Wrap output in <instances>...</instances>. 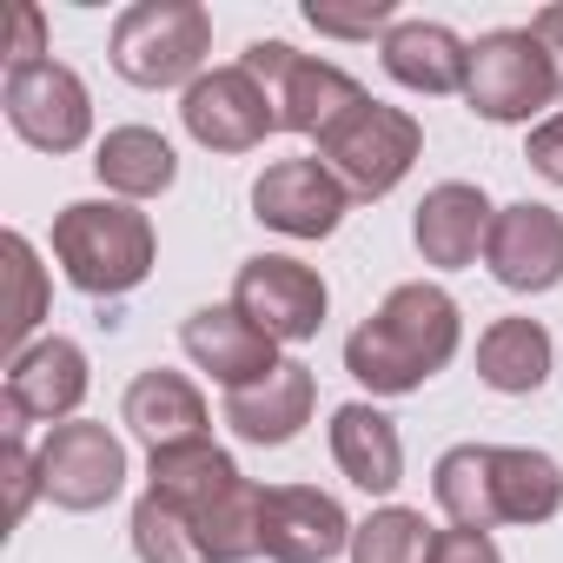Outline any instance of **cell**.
<instances>
[{
	"instance_id": "obj_1",
	"label": "cell",
	"mask_w": 563,
	"mask_h": 563,
	"mask_svg": "<svg viewBox=\"0 0 563 563\" xmlns=\"http://www.w3.org/2000/svg\"><path fill=\"white\" fill-rule=\"evenodd\" d=\"M464 339V312L444 286L431 278H411L398 286L352 339H345V372L372 391V398H405L424 378H438L457 358Z\"/></svg>"
},
{
	"instance_id": "obj_2",
	"label": "cell",
	"mask_w": 563,
	"mask_h": 563,
	"mask_svg": "<svg viewBox=\"0 0 563 563\" xmlns=\"http://www.w3.org/2000/svg\"><path fill=\"white\" fill-rule=\"evenodd\" d=\"M146 490L166 497L173 510L192 517L199 543L212 563H245V556H265L258 543V510H265V490L212 444H173V451H153L146 464Z\"/></svg>"
},
{
	"instance_id": "obj_3",
	"label": "cell",
	"mask_w": 563,
	"mask_h": 563,
	"mask_svg": "<svg viewBox=\"0 0 563 563\" xmlns=\"http://www.w3.org/2000/svg\"><path fill=\"white\" fill-rule=\"evenodd\" d=\"M153 219L126 199H74L54 219V258L87 299H126L153 272Z\"/></svg>"
},
{
	"instance_id": "obj_4",
	"label": "cell",
	"mask_w": 563,
	"mask_h": 563,
	"mask_svg": "<svg viewBox=\"0 0 563 563\" xmlns=\"http://www.w3.org/2000/svg\"><path fill=\"white\" fill-rule=\"evenodd\" d=\"M212 54V14L199 0H140L113 21V74L133 87H192Z\"/></svg>"
},
{
	"instance_id": "obj_5",
	"label": "cell",
	"mask_w": 563,
	"mask_h": 563,
	"mask_svg": "<svg viewBox=\"0 0 563 563\" xmlns=\"http://www.w3.org/2000/svg\"><path fill=\"white\" fill-rule=\"evenodd\" d=\"M239 67L272 93L278 126H286V133H312V140H325L352 107L372 100L345 67L312 60V54H299V47H286V41H252V47L239 54Z\"/></svg>"
},
{
	"instance_id": "obj_6",
	"label": "cell",
	"mask_w": 563,
	"mask_h": 563,
	"mask_svg": "<svg viewBox=\"0 0 563 563\" xmlns=\"http://www.w3.org/2000/svg\"><path fill=\"white\" fill-rule=\"evenodd\" d=\"M424 153V126L405 113V107H385V100H365L352 107L325 140H319V159L332 166V179L352 192V199H385Z\"/></svg>"
},
{
	"instance_id": "obj_7",
	"label": "cell",
	"mask_w": 563,
	"mask_h": 563,
	"mask_svg": "<svg viewBox=\"0 0 563 563\" xmlns=\"http://www.w3.org/2000/svg\"><path fill=\"white\" fill-rule=\"evenodd\" d=\"M464 100L477 120L490 126H523L537 120L550 100H556V80H550V60L537 47L530 27H497L471 47V67H464Z\"/></svg>"
},
{
	"instance_id": "obj_8",
	"label": "cell",
	"mask_w": 563,
	"mask_h": 563,
	"mask_svg": "<svg viewBox=\"0 0 563 563\" xmlns=\"http://www.w3.org/2000/svg\"><path fill=\"white\" fill-rule=\"evenodd\" d=\"M232 306H239L272 345H306V339H319L332 292H325V278H319L306 258L258 252V258H245L239 278H232Z\"/></svg>"
},
{
	"instance_id": "obj_9",
	"label": "cell",
	"mask_w": 563,
	"mask_h": 563,
	"mask_svg": "<svg viewBox=\"0 0 563 563\" xmlns=\"http://www.w3.org/2000/svg\"><path fill=\"white\" fill-rule=\"evenodd\" d=\"M179 120L206 153H252V146H265V133H278V107L245 67L199 74L179 100Z\"/></svg>"
},
{
	"instance_id": "obj_10",
	"label": "cell",
	"mask_w": 563,
	"mask_h": 563,
	"mask_svg": "<svg viewBox=\"0 0 563 563\" xmlns=\"http://www.w3.org/2000/svg\"><path fill=\"white\" fill-rule=\"evenodd\" d=\"M126 484V444L107 431V424H54L47 444H41V490L60 504V510H100L113 504Z\"/></svg>"
},
{
	"instance_id": "obj_11",
	"label": "cell",
	"mask_w": 563,
	"mask_h": 563,
	"mask_svg": "<svg viewBox=\"0 0 563 563\" xmlns=\"http://www.w3.org/2000/svg\"><path fill=\"white\" fill-rule=\"evenodd\" d=\"M8 120H14V133L27 140V146H41V153H74V146H87V133H93V100H87V80L74 74V67H60V60H41V67H21V74H8Z\"/></svg>"
},
{
	"instance_id": "obj_12",
	"label": "cell",
	"mask_w": 563,
	"mask_h": 563,
	"mask_svg": "<svg viewBox=\"0 0 563 563\" xmlns=\"http://www.w3.org/2000/svg\"><path fill=\"white\" fill-rule=\"evenodd\" d=\"M352 517L332 490L319 484H265V510H258V543L272 563H325L339 550H352Z\"/></svg>"
},
{
	"instance_id": "obj_13",
	"label": "cell",
	"mask_w": 563,
	"mask_h": 563,
	"mask_svg": "<svg viewBox=\"0 0 563 563\" xmlns=\"http://www.w3.org/2000/svg\"><path fill=\"white\" fill-rule=\"evenodd\" d=\"M252 212L286 239H332L339 219L352 212V192L332 179L325 159H272L252 179Z\"/></svg>"
},
{
	"instance_id": "obj_14",
	"label": "cell",
	"mask_w": 563,
	"mask_h": 563,
	"mask_svg": "<svg viewBox=\"0 0 563 563\" xmlns=\"http://www.w3.org/2000/svg\"><path fill=\"white\" fill-rule=\"evenodd\" d=\"M484 265H490V278L504 292H550V286H563V212L537 206V199L504 206L490 219Z\"/></svg>"
},
{
	"instance_id": "obj_15",
	"label": "cell",
	"mask_w": 563,
	"mask_h": 563,
	"mask_svg": "<svg viewBox=\"0 0 563 563\" xmlns=\"http://www.w3.org/2000/svg\"><path fill=\"white\" fill-rule=\"evenodd\" d=\"M87 352L74 339H34L21 358H8V431L21 424H74L87 398Z\"/></svg>"
},
{
	"instance_id": "obj_16",
	"label": "cell",
	"mask_w": 563,
	"mask_h": 563,
	"mask_svg": "<svg viewBox=\"0 0 563 563\" xmlns=\"http://www.w3.org/2000/svg\"><path fill=\"white\" fill-rule=\"evenodd\" d=\"M179 345H186V358L199 365V372H212L225 391H245V385H258V378H272L278 365V345L239 312V306H199L186 325H179Z\"/></svg>"
},
{
	"instance_id": "obj_17",
	"label": "cell",
	"mask_w": 563,
	"mask_h": 563,
	"mask_svg": "<svg viewBox=\"0 0 563 563\" xmlns=\"http://www.w3.org/2000/svg\"><path fill=\"white\" fill-rule=\"evenodd\" d=\"M490 219H497V206L484 199V186L444 179V186H431V192H424V206H418V219H411V239H418L424 265L457 272V265H471V258L484 252Z\"/></svg>"
},
{
	"instance_id": "obj_18",
	"label": "cell",
	"mask_w": 563,
	"mask_h": 563,
	"mask_svg": "<svg viewBox=\"0 0 563 563\" xmlns=\"http://www.w3.org/2000/svg\"><path fill=\"white\" fill-rule=\"evenodd\" d=\"M312 405H319V385L299 358H286L272 378L245 385V391H225V424L245 438V444H292L306 424H312Z\"/></svg>"
},
{
	"instance_id": "obj_19",
	"label": "cell",
	"mask_w": 563,
	"mask_h": 563,
	"mask_svg": "<svg viewBox=\"0 0 563 563\" xmlns=\"http://www.w3.org/2000/svg\"><path fill=\"white\" fill-rule=\"evenodd\" d=\"M120 418L133 424V438L146 444V451H173V444H199L206 438V398H199V385L186 378V372H166V365H153V372H140L133 385H126V398H120Z\"/></svg>"
},
{
	"instance_id": "obj_20",
	"label": "cell",
	"mask_w": 563,
	"mask_h": 563,
	"mask_svg": "<svg viewBox=\"0 0 563 563\" xmlns=\"http://www.w3.org/2000/svg\"><path fill=\"white\" fill-rule=\"evenodd\" d=\"M332 457L372 497H385V490L405 484V444H398V424L378 405H339L332 411Z\"/></svg>"
},
{
	"instance_id": "obj_21",
	"label": "cell",
	"mask_w": 563,
	"mask_h": 563,
	"mask_svg": "<svg viewBox=\"0 0 563 563\" xmlns=\"http://www.w3.org/2000/svg\"><path fill=\"white\" fill-rule=\"evenodd\" d=\"M471 47L444 21H398L385 34V74L411 93H464Z\"/></svg>"
},
{
	"instance_id": "obj_22",
	"label": "cell",
	"mask_w": 563,
	"mask_h": 563,
	"mask_svg": "<svg viewBox=\"0 0 563 563\" xmlns=\"http://www.w3.org/2000/svg\"><path fill=\"white\" fill-rule=\"evenodd\" d=\"M490 497L497 523H543L563 510V471L530 444H490Z\"/></svg>"
},
{
	"instance_id": "obj_23",
	"label": "cell",
	"mask_w": 563,
	"mask_h": 563,
	"mask_svg": "<svg viewBox=\"0 0 563 563\" xmlns=\"http://www.w3.org/2000/svg\"><path fill=\"white\" fill-rule=\"evenodd\" d=\"M93 173L107 179V192H120V199L133 206V199L166 192V186L179 179V159H173V146H166L153 126H113V133L100 140V153H93Z\"/></svg>"
},
{
	"instance_id": "obj_24",
	"label": "cell",
	"mask_w": 563,
	"mask_h": 563,
	"mask_svg": "<svg viewBox=\"0 0 563 563\" xmlns=\"http://www.w3.org/2000/svg\"><path fill=\"white\" fill-rule=\"evenodd\" d=\"M477 378L504 398H530L550 378V332L537 319H497L477 339Z\"/></svg>"
},
{
	"instance_id": "obj_25",
	"label": "cell",
	"mask_w": 563,
	"mask_h": 563,
	"mask_svg": "<svg viewBox=\"0 0 563 563\" xmlns=\"http://www.w3.org/2000/svg\"><path fill=\"white\" fill-rule=\"evenodd\" d=\"M0 258H8V319H0V345H8V358H21L34 345L54 292H47V265H41V252H34L27 232L0 239Z\"/></svg>"
},
{
	"instance_id": "obj_26",
	"label": "cell",
	"mask_w": 563,
	"mask_h": 563,
	"mask_svg": "<svg viewBox=\"0 0 563 563\" xmlns=\"http://www.w3.org/2000/svg\"><path fill=\"white\" fill-rule=\"evenodd\" d=\"M431 497L451 523L464 530H490L497 523V497H490V444H451L431 471Z\"/></svg>"
},
{
	"instance_id": "obj_27",
	"label": "cell",
	"mask_w": 563,
	"mask_h": 563,
	"mask_svg": "<svg viewBox=\"0 0 563 563\" xmlns=\"http://www.w3.org/2000/svg\"><path fill=\"white\" fill-rule=\"evenodd\" d=\"M431 523L424 510H405V504H385L372 510L358 530H352V563H424L431 556Z\"/></svg>"
},
{
	"instance_id": "obj_28",
	"label": "cell",
	"mask_w": 563,
	"mask_h": 563,
	"mask_svg": "<svg viewBox=\"0 0 563 563\" xmlns=\"http://www.w3.org/2000/svg\"><path fill=\"white\" fill-rule=\"evenodd\" d=\"M133 556H140V563H212L206 543H199V530H192V517L173 510V504L153 497V490L133 504Z\"/></svg>"
},
{
	"instance_id": "obj_29",
	"label": "cell",
	"mask_w": 563,
	"mask_h": 563,
	"mask_svg": "<svg viewBox=\"0 0 563 563\" xmlns=\"http://www.w3.org/2000/svg\"><path fill=\"white\" fill-rule=\"evenodd\" d=\"M0 477H8V523H21L34 510V497H47L41 490V451H27L21 431H8V444H0Z\"/></svg>"
},
{
	"instance_id": "obj_30",
	"label": "cell",
	"mask_w": 563,
	"mask_h": 563,
	"mask_svg": "<svg viewBox=\"0 0 563 563\" xmlns=\"http://www.w3.org/2000/svg\"><path fill=\"white\" fill-rule=\"evenodd\" d=\"M8 74H21V67H41L47 60V14L34 8V0H14L8 8Z\"/></svg>"
},
{
	"instance_id": "obj_31",
	"label": "cell",
	"mask_w": 563,
	"mask_h": 563,
	"mask_svg": "<svg viewBox=\"0 0 563 563\" xmlns=\"http://www.w3.org/2000/svg\"><path fill=\"white\" fill-rule=\"evenodd\" d=\"M306 21H312L319 34H339V41H372L378 27H385V34L398 27V21H391V0H372L365 14H339V8H319V0H312V8H306Z\"/></svg>"
},
{
	"instance_id": "obj_32",
	"label": "cell",
	"mask_w": 563,
	"mask_h": 563,
	"mask_svg": "<svg viewBox=\"0 0 563 563\" xmlns=\"http://www.w3.org/2000/svg\"><path fill=\"white\" fill-rule=\"evenodd\" d=\"M424 563H504V550L490 543V530H464V523H451V530L431 537V556H424Z\"/></svg>"
},
{
	"instance_id": "obj_33",
	"label": "cell",
	"mask_w": 563,
	"mask_h": 563,
	"mask_svg": "<svg viewBox=\"0 0 563 563\" xmlns=\"http://www.w3.org/2000/svg\"><path fill=\"white\" fill-rule=\"evenodd\" d=\"M550 186H563V113H550V120H537L530 126V153H523Z\"/></svg>"
},
{
	"instance_id": "obj_34",
	"label": "cell",
	"mask_w": 563,
	"mask_h": 563,
	"mask_svg": "<svg viewBox=\"0 0 563 563\" xmlns=\"http://www.w3.org/2000/svg\"><path fill=\"white\" fill-rule=\"evenodd\" d=\"M530 34H537V47H543V60H550L556 100H563V0H556V8H537V14H530Z\"/></svg>"
}]
</instances>
